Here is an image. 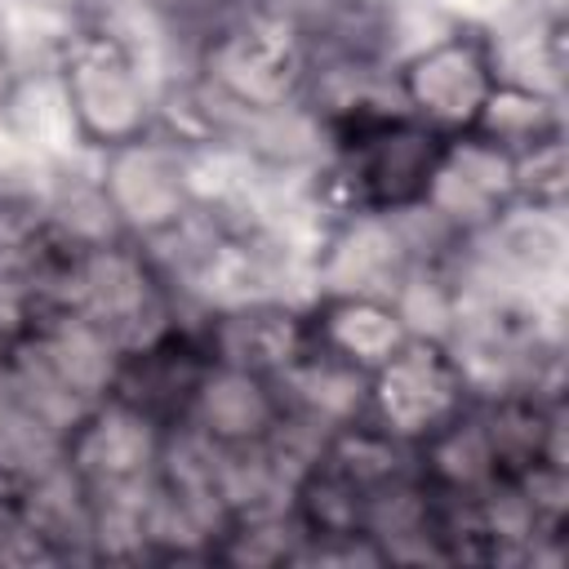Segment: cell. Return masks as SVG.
<instances>
[{"label":"cell","instance_id":"1","mask_svg":"<svg viewBox=\"0 0 569 569\" xmlns=\"http://www.w3.org/2000/svg\"><path fill=\"white\" fill-rule=\"evenodd\" d=\"M53 80L67 98L80 147L102 156L156 133L160 84L111 22L80 18L53 62Z\"/></svg>","mask_w":569,"mask_h":569},{"label":"cell","instance_id":"2","mask_svg":"<svg viewBox=\"0 0 569 569\" xmlns=\"http://www.w3.org/2000/svg\"><path fill=\"white\" fill-rule=\"evenodd\" d=\"M498 84L493 40L485 27L449 22L440 36L391 62V89L400 111L431 124L436 133H467Z\"/></svg>","mask_w":569,"mask_h":569},{"label":"cell","instance_id":"3","mask_svg":"<svg viewBox=\"0 0 569 569\" xmlns=\"http://www.w3.org/2000/svg\"><path fill=\"white\" fill-rule=\"evenodd\" d=\"M471 405L476 396L453 351L445 347V338H427V333H413L391 360H382L369 373L365 387V418L409 449L431 440Z\"/></svg>","mask_w":569,"mask_h":569},{"label":"cell","instance_id":"4","mask_svg":"<svg viewBox=\"0 0 569 569\" xmlns=\"http://www.w3.org/2000/svg\"><path fill=\"white\" fill-rule=\"evenodd\" d=\"M98 178L129 240H151L196 209L187 191L182 147L164 133H147L129 147L102 151Z\"/></svg>","mask_w":569,"mask_h":569},{"label":"cell","instance_id":"5","mask_svg":"<svg viewBox=\"0 0 569 569\" xmlns=\"http://www.w3.org/2000/svg\"><path fill=\"white\" fill-rule=\"evenodd\" d=\"M164 427L142 418L116 396L89 405L62 436V462L89 485V493L129 489L156 476Z\"/></svg>","mask_w":569,"mask_h":569},{"label":"cell","instance_id":"6","mask_svg":"<svg viewBox=\"0 0 569 569\" xmlns=\"http://www.w3.org/2000/svg\"><path fill=\"white\" fill-rule=\"evenodd\" d=\"M427 213L440 218L458 240L489 227L507 204H516L511 151L480 133H449L436 173L422 196Z\"/></svg>","mask_w":569,"mask_h":569},{"label":"cell","instance_id":"7","mask_svg":"<svg viewBox=\"0 0 569 569\" xmlns=\"http://www.w3.org/2000/svg\"><path fill=\"white\" fill-rule=\"evenodd\" d=\"M209 360L213 356L204 347L200 320H178L160 338L124 351L111 396L169 431V427L187 422V409L196 400V387H200Z\"/></svg>","mask_w":569,"mask_h":569},{"label":"cell","instance_id":"8","mask_svg":"<svg viewBox=\"0 0 569 569\" xmlns=\"http://www.w3.org/2000/svg\"><path fill=\"white\" fill-rule=\"evenodd\" d=\"M302 325L307 347L325 351L329 360L365 378L413 338L396 298L373 293H316L311 302H302Z\"/></svg>","mask_w":569,"mask_h":569},{"label":"cell","instance_id":"9","mask_svg":"<svg viewBox=\"0 0 569 569\" xmlns=\"http://www.w3.org/2000/svg\"><path fill=\"white\" fill-rule=\"evenodd\" d=\"M284 418V400L276 378L209 360L196 400L187 409V427H196L204 440L222 449H244V445H267Z\"/></svg>","mask_w":569,"mask_h":569},{"label":"cell","instance_id":"10","mask_svg":"<svg viewBox=\"0 0 569 569\" xmlns=\"http://www.w3.org/2000/svg\"><path fill=\"white\" fill-rule=\"evenodd\" d=\"M467 133L489 138L511 156L525 151V147L547 142V138H560L565 133L560 93H547V89H533V84H516V80H498Z\"/></svg>","mask_w":569,"mask_h":569},{"label":"cell","instance_id":"11","mask_svg":"<svg viewBox=\"0 0 569 569\" xmlns=\"http://www.w3.org/2000/svg\"><path fill=\"white\" fill-rule=\"evenodd\" d=\"M516 200L533 209H565L569 196V164H565V133L511 156Z\"/></svg>","mask_w":569,"mask_h":569}]
</instances>
